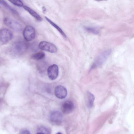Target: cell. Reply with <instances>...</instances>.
Here are the masks:
<instances>
[{
  "instance_id": "cell-1",
  "label": "cell",
  "mask_w": 134,
  "mask_h": 134,
  "mask_svg": "<svg viewBox=\"0 0 134 134\" xmlns=\"http://www.w3.org/2000/svg\"><path fill=\"white\" fill-rule=\"evenodd\" d=\"M111 49L105 50L101 52L96 57L89 70L90 72L92 70L101 66L105 62L112 52Z\"/></svg>"
},
{
  "instance_id": "cell-2",
  "label": "cell",
  "mask_w": 134,
  "mask_h": 134,
  "mask_svg": "<svg viewBox=\"0 0 134 134\" xmlns=\"http://www.w3.org/2000/svg\"><path fill=\"white\" fill-rule=\"evenodd\" d=\"M3 21L6 25L15 31L19 32L22 30L21 25L16 21L11 18L5 17Z\"/></svg>"
},
{
  "instance_id": "cell-3",
  "label": "cell",
  "mask_w": 134,
  "mask_h": 134,
  "mask_svg": "<svg viewBox=\"0 0 134 134\" xmlns=\"http://www.w3.org/2000/svg\"><path fill=\"white\" fill-rule=\"evenodd\" d=\"M28 45L24 41H20L15 43L12 47L13 52L16 54L20 55L24 53L27 50Z\"/></svg>"
},
{
  "instance_id": "cell-4",
  "label": "cell",
  "mask_w": 134,
  "mask_h": 134,
  "mask_svg": "<svg viewBox=\"0 0 134 134\" xmlns=\"http://www.w3.org/2000/svg\"><path fill=\"white\" fill-rule=\"evenodd\" d=\"M40 49L51 53H54L57 51V48L53 43L45 41L41 42L38 45Z\"/></svg>"
},
{
  "instance_id": "cell-5",
  "label": "cell",
  "mask_w": 134,
  "mask_h": 134,
  "mask_svg": "<svg viewBox=\"0 0 134 134\" xmlns=\"http://www.w3.org/2000/svg\"><path fill=\"white\" fill-rule=\"evenodd\" d=\"M23 35L26 40L30 41L33 40L35 36V28L30 25L26 26L23 30Z\"/></svg>"
},
{
  "instance_id": "cell-6",
  "label": "cell",
  "mask_w": 134,
  "mask_h": 134,
  "mask_svg": "<svg viewBox=\"0 0 134 134\" xmlns=\"http://www.w3.org/2000/svg\"><path fill=\"white\" fill-rule=\"evenodd\" d=\"M13 37V34L9 30L3 28L0 30V41L5 43L10 41Z\"/></svg>"
},
{
  "instance_id": "cell-7",
  "label": "cell",
  "mask_w": 134,
  "mask_h": 134,
  "mask_svg": "<svg viewBox=\"0 0 134 134\" xmlns=\"http://www.w3.org/2000/svg\"><path fill=\"white\" fill-rule=\"evenodd\" d=\"M49 118L52 123L55 124H58L61 122L63 116L61 113L59 111L54 110L51 112Z\"/></svg>"
},
{
  "instance_id": "cell-8",
  "label": "cell",
  "mask_w": 134,
  "mask_h": 134,
  "mask_svg": "<svg viewBox=\"0 0 134 134\" xmlns=\"http://www.w3.org/2000/svg\"><path fill=\"white\" fill-rule=\"evenodd\" d=\"M47 72L49 78L52 80H54L59 75L58 67L55 64L52 65L48 68Z\"/></svg>"
},
{
  "instance_id": "cell-9",
  "label": "cell",
  "mask_w": 134,
  "mask_h": 134,
  "mask_svg": "<svg viewBox=\"0 0 134 134\" xmlns=\"http://www.w3.org/2000/svg\"><path fill=\"white\" fill-rule=\"evenodd\" d=\"M74 105L71 100H67L62 104L61 109L62 112L65 114H69L72 113L74 110Z\"/></svg>"
},
{
  "instance_id": "cell-10",
  "label": "cell",
  "mask_w": 134,
  "mask_h": 134,
  "mask_svg": "<svg viewBox=\"0 0 134 134\" xmlns=\"http://www.w3.org/2000/svg\"><path fill=\"white\" fill-rule=\"evenodd\" d=\"M54 93L56 96L58 98L63 99L66 97L67 91L64 87L61 85H58L55 89Z\"/></svg>"
},
{
  "instance_id": "cell-11",
  "label": "cell",
  "mask_w": 134,
  "mask_h": 134,
  "mask_svg": "<svg viewBox=\"0 0 134 134\" xmlns=\"http://www.w3.org/2000/svg\"><path fill=\"white\" fill-rule=\"evenodd\" d=\"M22 7L37 20L39 21H41L42 20L41 17L32 9L26 5H23Z\"/></svg>"
},
{
  "instance_id": "cell-12",
  "label": "cell",
  "mask_w": 134,
  "mask_h": 134,
  "mask_svg": "<svg viewBox=\"0 0 134 134\" xmlns=\"http://www.w3.org/2000/svg\"><path fill=\"white\" fill-rule=\"evenodd\" d=\"M87 105L89 108H91L93 104L95 99L94 95L89 91L86 92Z\"/></svg>"
},
{
  "instance_id": "cell-13",
  "label": "cell",
  "mask_w": 134,
  "mask_h": 134,
  "mask_svg": "<svg viewBox=\"0 0 134 134\" xmlns=\"http://www.w3.org/2000/svg\"><path fill=\"white\" fill-rule=\"evenodd\" d=\"M44 18L47 21L59 31L64 38H66V35L60 27L46 16H45Z\"/></svg>"
},
{
  "instance_id": "cell-14",
  "label": "cell",
  "mask_w": 134,
  "mask_h": 134,
  "mask_svg": "<svg viewBox=\"0 0 134 134\" xmlns=\"http://www.w3.org/2000/svg\"><path fill=\"white\" fill-rule=\"evenodd\" d=\"M45 56V53L42 52H40L33 54L31 58L33 59L38 60L44 58Z\"/></svg>"
},
{
  "instance_id": "cell-15",
  "label": "cell",
  "mask_w": 134,
  "mask_h": 134,
  "mask_svg": "<svg viewBox=\"0 0 134 134\" xmlns=\"http://www.w3.org/2000/svg\"><path fill=\"white\" fill-rule=\"evenodd\" d=\"M84 28L86 31L94 34L97 35L99 33V30L96 27L84 26Z\"/></svg>"
},
{
  "instance_id": "cell-16",
  "label": "cell",
  "mask_w": 134,
  "mask_h": 134,
  "mask_svg": "<svg viewBox=\"0 0 134 134\" xmlns=\"http://www.w3.org/2000/svg\"><path fill=\"white\" fill-rule=\"evenodd\" d=\"M0 4L12 13L17 14L18 13L16 10L10 6L4 0H0Z\"/></svg>"
},
{
  "instance_id": "cell-17",
  "label": "cell",
  "mask_w": 134,
  "mask_h": 134,
  "mask_svg": "<svg viewBox=\"0 0 134 134\" xmlns=\"http://www.w3.org/2000/svg\"><path fill=\"white\" fill-rule=\"evenodd\" d=\"M51 132L49 128L44 126L39 127L37 131V133L39 134H49Z\"/></svg>"
},
{
  "instance_id": "cell-18",
  "label": "cell",
  "mask_w": 134,
  "mask_h": 134,
  "mask_svg": "<svg viewBox=\"0 0 134 134\" xmlns=\"http://www.w3.org/2000/svg\"><path fill=\"white\" fill-rule=\"evenodd\" d=\"M13 4L18 6L23 7V3L21 0H8Z\"/></svg>"
},
{
  "instance_id": "cell-19",
  "label": "cell",
  "mask_w": 134,
  "mask_h": 134,
  "mask_svg": "<svg viewBox=\"0 0 134 134\" xmlns=\"http://www.w3.org/2000/svg\"><path fill=\"white\" fill-rule=\"evenodd\" d=\"M20 134H30V131L26 129H23L20 132Z\"/></svg>"
},
{
  "instance_id": "cell-20",
  "label": "cell",
  "mask_w": 134,
  "mask_h": 134,
  "mask_svg": "<svg viewBox=\"0 0 134 134\" xmlns=\"http://www.w3.org/2000/svg\"><path fill=\"white\" fill-rule=\"evenodd\" d=\"M42 9L43 12H45L46 10V8L44 7H43Z\"/></svg>"
},
{
  "instance_id": "cell-21",
  "label": "cell",
  "mask_w": 134,
  "mask_h": 134,
  "mask_svg": "<svg viewBox=\"0 0 134 134\" xmlns=\"http://www.w3.org/2000/svg\"><path fill=\"white\" fill-rule=\"evenodd\" d=\"M96 1H107V0H95Z\"/></svg>"
},
{
  "instance_id": "cell-22",
  "label": "cell",
  "mask_w": 134,
  "mask_h": 134,
  "mask_svg": "<svg viewBox=\"0 0 134 134\" xmlns=\"http://www.w3.org/2000/svg\"><path fill=\"white\" fill-rule=\"evenodd\" d=\"M1 99H0V103H1Z\"/></svg>"
}]
</instances>
